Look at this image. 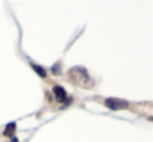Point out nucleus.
Masks as SVG:
<instances>
[{"instance_id":"nucleus-1","label":"nucleus","mask_w":153,"mask_h":142,"mask_svg":"<svg viewBox=\"0 0 153 142\" xmlns=\"http://www.w3.org/2000/svg\"><path fill=\"white\" fill-rule=\"evenodd\" d=\"M69 78L73 83L79 86H87V81H89V74L84 68H73L69 71Z\"/></svg>"},{"instance_id":"nucleus-6","label":"nucleus","mask_w":153,"mask_h":142,"mask_svg":"<svg viewBox=\"0 0 153 142\" xmlns=\"http://www.w3.org/2000/svg\"><path fill=\"white\" fill-rule=\"evenodd\" d=\"M12 142H18V140H17V139H15V137H13V139H12Z\"/></svg>"},{"instance_id":"nucleus-4","label":"nucleus","mask_w":153,"mask_h":142,"mask_svg":"<svg viewBox=\"0 0 153 142\" xmlns=\"http://www.w3.org/2000/svg\"><path fill=\"white\" fill-rule=\"evenodd\" d=\"M15 129H17V125H15V122H12V124H8L7 127H5V132H4V134L7 135V137H8V135L12 137V135L15 134Z\"/></svg>"},{"instance_id":"nucleus-2","label":"nucleus","mask_w":153,"mask_h":142,"mask_svg":"<svg viewBox=\"0 0 153 142\" xmlns=\"http://www.w3.org/2000/svg\"><path fill=\"white\" fill-rule=\"evenodd\" d=\"M105 106H107V107H110V109H122V107H127V102L117 101V99H107Z\"/></svg>"},{"instance_id":"nucleus-3","label":"nucleus","mask_w":153,"mask_h":142,"mask_svg":"<svg viewBox=\"0 0 153 142\" xmlns=\"http://www.w3.org/2000/svg\"><path fill=\"white\" fill-rule=\"evenodd\" d=\"M53 92H54V98H56L58 102L66 101V91H64L61 86H54V88H53Z\"/></svg>"},{"instance_id":"nucleus-5","label":"nucleus","mask_w":153,"mask_h":142,"mask_svg":"<svg viewBox=\"0 0 153 142\" xmlns=\"http://www.w3.org/2000/svg\"><path fill=\"white\" fill-rule=\"evenodd\" d=\"M33 68H35V69H36V71H38V74H40V76H45V74H46V73H45V69H41V68H40V66H38V65H33Z\"/></svg>"}]
</instances>
